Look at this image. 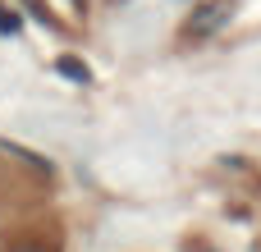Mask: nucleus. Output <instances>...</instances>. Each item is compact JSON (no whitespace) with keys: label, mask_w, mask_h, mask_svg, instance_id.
I'll use <instances>...</instances> for the list:
<instances>
[{"label":"nucleus","mask_w":261,"mask_h":252,"mask_svg":"<svg viewBox=\"0 0 261 252\" xmlns=\"http://www.w3.org/2000/svg\"><path fill=\"white\" fill-rule=\"evenodd\" d=\"M5 252H60V243L41 225H18V230H5Z\"/></svg>","instance_id":"obj_1"}]
</instances>
